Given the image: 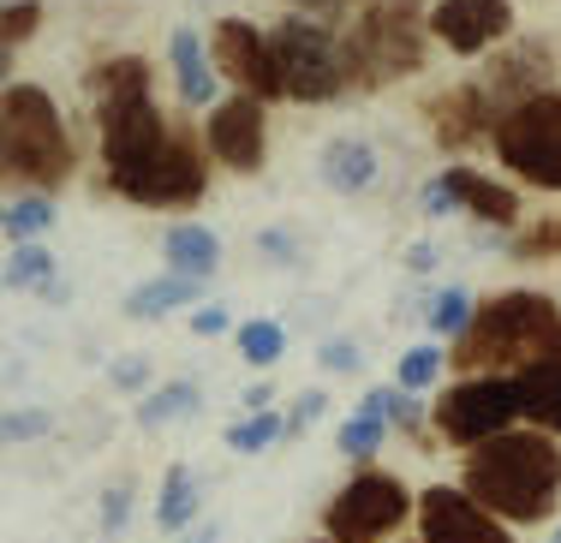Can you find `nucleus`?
Segmentation results:
<instances>
[{
	"label": "nucleus",
	"instance_id": "obj_25",
	"mask_svg": "<svg viewBox=\"0 0 561 543\" xmlns=\"http://www.w3.org/2000/svg\"><path fill=\"white\" fill-rule=\"evenodd\" d=\"M448 370H454V365H448V347H443V340H419V347L400 353L394 382H400L407 394H424V389H436V382H443Z\"/></svg>",
	"mask_w": 561,
	"mask_h": 543
},
{
	"label": "nucleus",
	"instance_id": "obj_5",
	"mask_svg": "<svg viewBox=\"0 0 561 543\" xmlns=\"http://www.w3.org/2000/svg\"><path fill=\"white\" fill-rule=\"evenodd\" d=\"M424 43H431V12L419 0H370L346 36V72L365 90L412 78L424 66Z\"/></svg>",
	"mask_w": 561,
	"mask_h": 543
},
{
	"label": "nucleus",
	"instance_id": "obj_48",
	"mask_svg": "<svg viewBox=\"0 0 561 543\" xmlns=\"http://www.w3.org/2000/svg\"><path fill=\"white\" fill-rule=\"evenodd\" d=\"M317 543H335V538H317Z\"/></svg>",
	"mask_w": 561,
	"mask_h": 543
},
{
	"label": "nucleus",
	"instance_id": "obj_28",
	"mask_svg": "<svg viewBox=\"0 0 561 543\" xmlns=\"http://www.w3.org/2000/svg\"><path fill=\"white\" fill-rule=\"evenodd\" d=\"M287 436V413H239L233 424H227V448L233 454H270V448Z\"/></svg>",
	"mask_w": 561,
	"mask_h": 543
},
{
	"label": "nucleus",
	"instance_id": "obj_22",
	"mask_svg": "<svg viewBox=\"0 0 561 543\" xmlns=\"http://www.w3.org/2000/svg\"><path fill=\"white\" fill-rule=\"evenodd\" d=\"M370 180H377V150H370L365 138H335L323 143V185H335V192H370Z\"/></svg>",
	"mask_w": 561,
	"mask_h": 543
},
{
	"label": "nucleus",
	"instance_id": "obj_49",
	"mask_svg": "<svg viewBox=\"0 0 561 543\" xmlns=\"http://www.w3.org/2000/svg\"><path fill=\"white\" fill-rule=\"evenodd\" d=\"M556 543H561V532H556Z\"/></svg>",
	"mask_w": 561,
	"mask_h": 543
},
{
	"label": "nucleus",
	"instance_id": "obj_27",
	"mask_svg": "<svg viewBox=\"0 0 561 543\" xmlns=\"http://www.w3.org/2000/svg\"><path fill=\"white\" fill-rule=\"evenodd\" d=\"M239 359L251 370H275L287 359V328L275 323V316H251V323H239Z\"/></svg>",
	"mask_w": 561,
	"mask_h": 543
},
{
	"label": "nucleus",
	"instance_id": "obj_16",
	"mask_svg": "<svg viewBox=\"0 0 561 543\" xmlns=\"http://www.w3.org/2000/svg\"><path fill=\"white\" fill-rule=\"evenodd\" d=\"M478 84H484V96L507 114V108H519L526 96L550 90V60H543L538 43H526V48H514V55H502L484 78H478Z\"/></svg>",
	"mask_w": 561,
	"mask_h": 543
},
{
	"label": "nucleus",
	"instance_id": "obj_31",
	"mask_svg": "<svg viewBox=\"0 0 561 543\" xmlns=\"http://www.w3.org/2000/svg\"><path fill=\"white\" fill-rule=\"evenodd\" d=\"M394 436V424H382V418H370V413H353V418H341V454L353 460V466H370V460L382 454V442Z\"/></svg>",
	"mask_w": 561,
	"mask_h": 543
},
{
	"label": "nucleus",
	"instance_id": "obj_45",
	"mask_svg": "<svg viewBox=\"0 0 561 543\" xmlns=\"http://www.w3.org/2000/svg\"><path fill=\"white\" fill-rule=\"evenodd\" d=\"M180 543H221V525H197V532H185Z\"/></svg>",
	"mask_w": 561,
	"mask_h": 543
},
{
	"label": "nucleus",
	"instance_id": "obj_13",
	"mask_svg": "<svg viewBox=\"0 0 561 543\" xmlns=\"http://www.w3.org/2000/svg\"><path fill=\"white\" fill-rule=\"evenodd\" d=\"M204 143L221 167L257 174V167L270 162V114H263V102L257 96L216 102V108H209V126H204Z\"/></svg>",
	"mask_w": 561,
	"mask_h": 543
},
{
	"label": "nucleus",
	"instance_id": "obj_43",
	"mask_svg": "<svg viewBox=\"0 0 561 543\" xmlns=\"http://www.w3.org/2000/svg\"><path fill=\"white\" fill-rule=\"evenodd\" d=\"M263 257H275V263H293V257H299V245H293L280 228H270V233H263Z\"/></svg>",
	"mask_w": 561,
	"mask_h": 543
},
{
	"label": "nucleus",
	"instance_id": "obj_12",
	"mask_svg": "<svg viewBox=\"0 0 561 543\" xmlns=\"http://www.w3.org/2000/svg\"><path fill=\"white\" fill-rule=\"evenodd\" d=\"M419 543H519V538L460 484H431L419 496Z\"/></svg>",
	"mask_w": 561,
	"mask_h": 543
},
{
	"label": "nucleus",
	"instance_id": "obj_21",
	"mask_svg": "<svg viewBox=\"0 0 561 543\" xmlns=\"http://www.w3.org/2000/svg\"><path fill=\"white\" fill-rule=\"evenodd\" d=\"M162 251H168V269L173 275H192V281H209V275L221 269V240L209 228H197V221L173 228L162 240Z\"/></svg>",
	"mask_w": 561,
	"mask_h": 543
},
{
	"label": "nucleus",
	"instance_id": "obj_20",
	"mask_svg": "<svg viewBox=\"0 0 561 543\" xmlns=\"http://www.w3.org/2000/svg\"><path fill=\"white\" fill-rule=\"evenodd\" d=\"M197 513H204V484H197L192 466H168L162 472V489H156V525L162 532H192Z\"/></svg>",
	"mask_w": 561,
	"mask_h": 543
},
{
	"label": "nucleus",
	"instance_id": "obj_17",
	"mask_svg": "<svg viewBox=\"0 0 561 543\" xmlns=\"http://www.w3.org/2000/svg\"><path fill=\"white\" fill-rule=\"evenodd\" d=\"M454 185V197H460V209L472 221H484V228H514L519 221V192L502 180H484L478 167H448L443 174Z\"/></svg>",
	"mask_w": 561,
	"mask_h": 543
},
{
	"label": "nucleus",
	"instance_id": "obj_26",
	"mask_svg": "<svg viewBox=\"0 0 561 543\" xmlns=\"http://www.w3.org/2000/svg\"><path fill=\"white\" fill-rule=\"evenodd\" d=\"M48 287H55V251L12 245L7 251V293H48Z\"/></svg>",
	"mask_w": 561,
	"mask_h": 543
},
{
	"label": "nucleus",
	"instance_id": "obj_30",
	"mask_svg": "<svg viewBox=\"0 0 561 543\" xmlns=\"http://www.w3.org/2000/svg\"><path fill=\"white\" fill-rule=\"evenodd\" d=\"M472 316H478V304H472V293L466 287H443V293L431 299V311H424V323H431V335L436 340H460L466 328H472Z\"/></svg>",
	"mask_w": 561,
	"mask_h": 543
},
{
	"label": "nucleus",
	"instance_id": "obj_1",
	"mask_svg": "<svg viewBox=\"0 0 561 543\" xmlns=\"http://www.w3.org/2000/svg\"><path fill=\"white\" fill-rule=\"evenodd\" d=\"M460 489L484 501L507 525H543L561 508V442L531 424L472 448L460 466Z\"/></svg>",
	"mask_w": 561,
	"mask_h": 543
},
{
	"label": "nucleus",
	"instance_id": "obj_6",
	"mask_svg": "<svg viewBox=\"0 0 561 543\" xmlns=\"http://www.w3.org/2000/svg\"><path fill=\"white\" fill-rule=\"evenodd\" d=\"M431 424L443 442H454L460 454L496 442V436L519 430L526 424V406H519V382L514 377H460L436 394Z\"/></svg>",
	"mask_w": 561,
	"mask_h": 543
},
{
	"label": "nucleus",
	"instance_id": "obj_32",
	"mask_svg": "<svg viewBox=\"0 0 561 543\" xmlns=\"http://www.w3.org/2000/svg\"><path fill=\"white\" fill-rule=\"evenodd\" d=\"M36 31H43V7H36V0H7V12H0V43L19 48V43H31Z\"/></svg>",
	"mask_w": 561,
	"mask_h": 543
},
{
	"label": "nucleus",
	"instance_id": "obj_29",
	"mask_svg": "<svg viewBox=\"0 0 561 543\" xmlns=\"http://www.w3.org/2000/svg\"><path fill=\"white\" fill-rule=\"evenodd\" d=\"M48 228H55V197L48 192H24L7 204V240L12 245H36Z\"/></svg>",
	"mask_w": 561,
	"mask_h": 543
},
{
	"label": "nucleus",
	"instance_id": "obj_42",
	"mask_svg": "<svg viewBox=\"0 0 561 543\" xmlns=\"http://www.w3.org/2000/svg\"><path fill=\"white\" fill-rule=\"evenodd\" d=\"M227 323H233V316L221 311V304H204V311L192 316V335H204V340H216V335H227Z\"/></svg>",
	"mask_w": 561,
	"mask_h": 543
},
{
	"label": "nucleus",
	"instance_id": "obj_14",
	"mask_svg": "<svg viewBox=\"0 0 561 543\" xmlns=\"http://www.w3.org/2000/svg\"><path fill=\"white\" fill-rule=\"evenodd\" d=\"M431 36L448 55H484L502 36H514V0H436Z\"/></svg>",
	"mask_w": 561,
	"mask_h": 543
},
{
	"label": "nucleus",
	"instance_id": "obj_18",
	"mask_svg": "<svg viewBox=\"0 0 561 543\" xmlns=\"http://www.w3.org/2000/svg\"><path fill=\"white\" fill-rule=\"evenodd\" d=\"M168 60H173V84H180V96L192 102V108H209V102H216V78L221 72H216V55L197 43V31H173Z\"/></svg>",
	"mask_w": 561,
	"mask_h": 543
},
{
	"label": "nucleus",
	"instance_id": "obj_34",
	"mask_svg": "<svg viewBox=\"0 0 561 543\" xmlns=\"http://www.w3.org/2000/svg\"><path fill=\"white\" fill-rule=\"evenodd\" d=\"M131 496H138V489H131L126 478L102 489V501H96V508H102V538H119L131 525Z\"/></svg>",
	"mask_w": 561,
	"mask_h": 543
},
{
	"label": "nucleus",
	"instance_id": "obj_40",
	"mask_svg": "<svg viewBox=\"0 0 561 543\" xmlns=\"http://www.w3.org/2000/svg\"><path fill=\"white\" fill-rule=\"evenodd\" d=\"M419 209H424V216H454V209H460V197H454V185H448L443 174H436V180L419 192Z\"/></svg>",
	"mask_w": 561,
	"mask_h": 543
},
{
	"label": "nucleus",
	"instance_id": "obj_39",
	"mask_svg": "<svg viewBox=\"0 0 561 543\" xmlns=\"http://www.w3.org/2000/svg\"><path fill=\"white\" fill-rule=\"evenodd\" d=\"M407 406V389L400 382H377V389H365V401H358V413H370V418H382V424H394V413Z\"/></svg>",
	"mask_w": 561,
	"mask_h": 543
},
{
	"label": "nucleus",
	"instance_id": "obj_10",
	"mask_svg": "<svg viewBox=\"0 0 561 543\" xmlns=\"http://www.w3.org/2000/svg\"><path fill=\"white\" fill-rule=\"evenodd\" d=\"M209 162H216L209 143H197L192 126H173L168 150L156 155V162H144L138 174L114 180V192L138 209H192L197 197L209 192Z\"/></svg>",
	"mask_w": 561,
	"mask_h": 543
},
{
	"label": "nucleus",
	"instance_id": "obj_9",
	"mask_svg": "<svg viewBox=\"0 0 561 543\" xmlns=\"http://www.w3.org/2000/svg\"><path fill=\"white\" fill-rule=\"evenodd\" d=\"M490 143H496V162L514 180L561 192V90H538L519 108H507L490 131Z\"/></svg>",
	"mask_w": 561,
	"mask_h": 543
},
{
	"label": "nucleus",
	"instance_id": "obj_3",
	"mask_svg": "<svg viewBox=\"0 0 561 543\" xmlns=\"http://www.w3.org/2000/svg\"><path fill=\"white\" fill-rule=\"evenodd\" d=\"M90 96H96V126H102V162H108V185L138 174L144 162L168 150L173 120L150 96V66L138 55H114L90 72Z\"/></svg>",
	"mask_w": 561,
	"mask_h": 543
},
{
	"label": "nucleus",
	"instance_id": "obj_19",
	"mask_svg": "<svg viewBox=\"0 0 561 543\" xmlns=\"http://www.w3.org/2000/svg\"><path fill=\"white\" fill-rule=\"evenodd\" d=\"M519 406H526V424L561 442V359H543L531 370H519Z\"/></svg>",
	"mask_w": 561,
	"mask_h": 543
},
{
	"label": "nucleus",
	"instance_id": "obj_47",
	"mask_svg": "<svg viewBox=\"0 0 561 543\" xmlns=\"http://www.w3.org/2000/svg\"><path fill=\"white\" fill-rule=\"evenodd\" d=\"M293 7H317V12H335L341 0H293Z\"/></svg>",
	"mask_w": 561,
	"mask_h": 543
},
{
	"label": "nucleus",
	"instance_id": "obj_41",
	"mask_svg": "<svg viewBox=\"0 0 561 543\" xmlns=\"http://www.w3.org/2000/svg\"><path fill=\"white\" fill-rule=\"evenodd\" d=\"M394 430L400 436H424L431 430V406H419V394H407V406L394 413Z\"/></svg>",
	"mask_w": 561,
	"mask_h": 543
},
{
	"label": "nucleus",
	"instance_id": "obj_35",
	"mask_svg": "<svg viewBox=\"0 0 561 543\" xmlns=\"http://www.w3.org/2000/svg\"><path fill=\"white\" fill-rule=\"evenodd\" d=\"M55 430V418L43 413V406H12L7 418H0V436L7 442H36V436H48Z\"/></svg>",
	"mask_w": 561,
	"mask_h": 543
},
{
	"label": "nucleus",
	"instance_id": "obj_46",
	"mask_svg": "<svg viewBox=\"0 0 561 543\" xmlns=\"http://www.w3.org/2000/svg\"><path fill=\"white\" fill-rule=\"evenodd\" d=\"M407 263H412V269H431V263H436V251H431V245H412V257H407Z\"/></svg>",
	"mask_w": 561,
	"mask_h": 543
},
{
	"label": "nucleus",
	"instance_id": "obj_7",
	"mask_svg": "<svg viewBox=\"0 0 561 543\" xmlns=\"http://www.w3.org/2000/svg\"><path fill=\"white\" fill-rule=\"evenodd\" d=\"M407 520H419V496L394 478V472L358 466L323 508V538L335 543H382Z\"/></svg>",
	"mask_w": 561,
	"mask_h": 543
},
{
	"label": "nucleus",
	"instance_id": "obj_15",
	"mask_svg": "<svg viewBox=\"0 0 561 543\" xmlns=\"http://www.w3.org/2000/svg\"><path fill=\"white\" fill-rule=\"evenodd\" d=\"M424 114H431L436 143H443V150H466V143L490 138L496 120H502V108L484 96V84H478V78H472V84H454L448 96H436Z\"/></svg>",
	"mask_w": 561,
	"mask_h": 543
},
{
	"label": "nucleus",
	"instance_id": "obj_23",
	"mask_svg": "<svg viewBox=\"0 0 561 543\" xmlns=\"http://www.w3.org/2000/svg\"><path fill=\"white\" fill-rule=\"evenodd\" d=\"M197 287L204 281H192V275H156V281L126 293V316L131 323H156L168 311H185V304H197Z\"/></svg>",
	"mask_w": 561,
	"mask_h": 543
},
{
	"label": "nucleus",
	"instance_id": "obj_11",
	"mask_svg": "<svg viewBox=\"0 0 561 543\" xmlns=\"http://www.w3.org/2000/svg\"><path fill=\"white\" fill-rule=\"evenodd\" d=\"M209 55H216V72L239 96H257V102H280V66H275V48H270V31L245 19H221L209 31Z\"/></svg>",
	"mask_w": 561,
	"mask_h": 543
},
{
	"label": "nucleus",
	"instance_id": "obj_36",
	"mask_svg": "<svg viewBox=\"0 0 561 543\" xmlns=\"http://www.w3.org/2000/svg\"><path fill=\"white\" fill-rule=\"evenodd\" d=\"M108 382L119 394H138V401H144V394H150V359H144V353H119L114 370H108Z\"/></svg>",
	"mask_w": 561,
	"mask_h": 543
},
{
	"label": "nucleus",
	"instance_id": "obj_2",
	"mask_svg": "<svg viewBox=\"0 0 561 543\" xmlns=\"http://www.w3.org/2000/svg\"><path fill=\"white\" fill-rule=\"evenodd\" d=\"M543 359H561V304L526 287L484 299L472 328L448 347V365L460 377H519Z\"/></svg>",
	"mask_w": 561,
	"mask_h": 543
},
{
	"label": "nucleus",
	"instance_id": "obj_24",
	"mask_svg": "<svg viewBox=\"0 0 561 543\" xmlns=\"http://www.w3.org/2000/svg\"><path fill=\"white\" fill-rule=\"evenodd\" d=\"M197 406H204V389H197V382H162V389H150L138 401V424L144 430H162L173 418H197Z\"/></svg>",
	"mask_w": 561,
	"mask_h": 543
},
{
	"label": "nucleus",
	"instance_id": "obj_4",
	"mask_svg": "<svg viewBox=\"0 0 561 543\" xmlns=\"http://www.w3.org/2000/svg\"><path fill=\"white\" fill-rule=\"evenodd\" d=\"M0 162H7V180H19L24 192H55V185L72 180L78 167L72 131H66L55 96L43 84H7V102H0Z\"/></svg>",
	"mask_w": 561,
	"mask_h": 543
},
{
	"label": "nucleus",
	"instance_id": "obj_37",
	"mask_svg": "<svg viewBox=\"0 0 561 543\" xmlns=\"http://www.w3.org/2000/svg\"><path fill=\"white\" fill-rule=\"evenodd\" d=\"M358 365H365V353L353 340H323L317 347V370H329V377H358Z\"/></svg>",
	"mask_w": 561,
	"mask_h": 543
},
{
	"label": "nucleus",
	"instance_id": "obj_38",
	"mask_svg": "<svg viewBox=\"0 0 561 543\" xmlns=\"http://www.w3.org/2000/svg\"><path fill=\"white\" fill-rule=\"evenodd\" d=\"M329 413V394L323 389H305V394H293V406H287V436H305L317 418Z\"/></svg>",
	"mask_w": 561,
	"mask_h": 543
},
{
	"label": "nucleus",
	"instance_id": "obj_8",
	"mask_svg": "<svg viewBox=\"0 0 561 543\" xmlns=\"http://www.w3.org/2000/svg\"><path fill=\"white\" fill-rule=\"evenodd\" d=\"M270 48H275V66H280V90L293 102H335L353 72H346V43L329 24L317 19H280L270 31Z\"/></svg>",
	"mask_w": 561,
	"mask_h": 543
},
{
	"label": "nucleus",
	"instance_id": "obj_44",
	"mask_svg": "<svg viewBox=\"0 0 561 543\" xmlns=\"http://www.w3.org/2000/svg\"><path fill=\"white\" fill-rule=\"evenodd\" d=\"M239 413H270V382H257V389H245V406Z\"/></svg>",
	"mask_w": 561,
	"mask_h": 543
},
{
	"label": "nucleus",
	"instance_id": "obj_33",
	"mask_svg": "<svg viewBox=\"0 0 561 543\" xmlns=\"http://www.w3.org/2000/svg\"><path fill=\"white\" fill-rule=\"evenodd\" d=\"M514 257L519 263H543V257H561V221H531L526 233L514 240Z\"/></svg>",
	"mask_w": 561,
	"mask_h": 543
}]
</instances>
